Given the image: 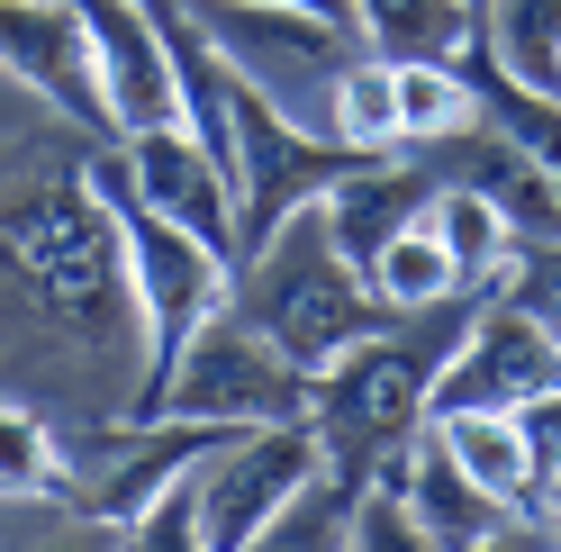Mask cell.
Masks as SVG:
<instances>
[{
    "label": "cell",
    "instance_id": "obj_17",
    "mask_svg": "<svg viewBox=\"0 0 561 552\" xmlns=\"http://www.w3.org/2000/svg\"><path fill=\"white\" fill-rule=\"evenodd\" d=\"M471 37L516 82L561 91V0H471Z\"/></svg>",
    "mask_w": 561,
    "mask_h": 552
},
{
    "label": "cell",
    "instance_id": "obj_3",
    "mask_svg": "<svg viewBox=\"0 0 561 552\" xmlns=\"http://www.w3.org/2000/svg\"><path fill=\"white\" fill-rule=\"evenodd\" d=\"M227 308H236L244 326H263L299 371L335 363L354 335L380 326V299L363 290V272L335 254V235H327V218H318V199H308V209H290L254 254H236V263H227Z\"/></svg>",
    "mask_w": 561,
    "mask_h": 552
},
{
    "label": "cell",
    "instance_id": "obj_1",
    "mask_svg": "<svg viewBox=\"0 0 561 552\" xmlns=\"http://www.w3.org/2000/svg\"><path fill=\"white\" fill-rule=\"evenodd\" d=\"M146 326L118 263L110 199L91 191L82 154L55 136H0V381L27 407L127 417Z\"/></svg>",
    "mask_w": 561,
    "mask_h": 552
},
{
    "label": "cell",
    "instance_id": "obj_4",
    "mask_svg": "<svg viewBox=\"0 0 561 552\" xmlns=\"http://www.w3.org/2000/svg\"><path fill=\"white\" fill-rule=\"evenodd\" d=\"M82 172H91V191L110 199L118 263H127V290H136V326H146V371H136V399H127V417H136V407L154 399V381L172 371V354H182V335L208 318V308H227V254L208 245V235L172 227L163 209H146V199L127 191L110 136L82 154Z\"/></svg>",
    "mask_w": 561,
    "mask_h": 552
},
{
    "label": "cell",
    "instance_id": "obj_8",
    "mask_svg": "<svg viewBox=\"0 0 561 552\" xmlns=\"http://www.w3.org/2000/svg\"><path fill=\"white\" fill-rule=\"evenodd\" d=\"M227 118H236V154H227V172H236V254H254L290 209H308L327 182H344V172L363 163L354 146L299 127L290 110H272V100L244 91V82H236V110Z\"/></svg>",
    "mask_w": 561,
    "mask_h": 552
},
{
    "label": "cell",
    "instance_id": "obj_2",
    "mask_svg": "<svg viewBox=\"0 0 561 552\" xmlns=\"http://www.w3.org/2000/svg\"><path fill=\"white\" fill-rule=\"evenodd\" d=\"M489 290H453L435 308H408V318H380L371 335H354L335 363L308 371V407L299 417L318 426V453L344 490H363V480L399 453V444L426 426V390H435V363L462 344L471 308Z\"/></svg>",
    "mask_w": 561,
    "mask_h": 552
},
{
    "label": "cell",
    "instance_id": "obj_18",
    "mask_svg": "<svg viewBox=\"0 0 561 552\" xmlns=\"http://www.w3.org/2000/svg\"><path fill=\"white\" fill-rule=\"evenodd\" d=\"M363 290L380 299V318H408V308H435V299H453L462 290V272H453V254H444V235L426 227V218H408L390 245H380L371 263H363Z\"/></svg>",
    "mask_w": 561,
    "mask_h": 552
},
{
    "label": "cell",
    "instance_id": "obj_7",
    "mask_svg": "<svg viewBox=\"0 0 561 552\" xmlns=\"http://www.w3.org/2000/svg\"><path fill=\"white\" fill-rule=\"evenodd\" d=\"M318 426L308 417H263V426H227L199 453V543L208 552H254L272 534V516L299 498V480H318Z\"/></svg>",
    "mask_w": 561,
    "mask_h": 552
},
{
    "label": "cell",
    "instance_id": "obj_19",
    "mask_svg": "<svg viewBox=\"0 0 561 552\" xmlns=\"http://www.w3.org/2000/svg\"><path fill=\"white\" fill-rule=\"evenodd\" d=\"M426 227L444 235L453 272H462V290H499V272H507V254H516V235H507V218L489 209L471 182H435V191H426Z\"/></svg>",
    "mask_w": 561,
    "mask_h": 552
},
{
    "label": "cell",
    "instance_id": "obj_13",
    "mask_svg": "<svg viewBox=\"0 0 561 552\" xmlns=\"http://www.w3.org/2000/svg\"><path fill=\"white\" fill-rule=\"evenodd\" d=\"M118 146V172H127V191L146 199V209H163L172 227H191L208 235L227 263H236V182H227V163L199 146L191 127H154V136H110Z\"/></svg>",
    "mask_w": 561,
    "mask_h": 552
},
{
    "label": "cell",
    "instance_id": "obj_22",
    "mask_svg": "<svg viewBox=\"0 0 561 552\" xmlns=\"http://www.w3.org/2000/svg\"><path fill=\"white\" fill-rule=\"evenodd\" d=\"M354 27L371 55H453L471 37V0H354Z\"/></svg>",
    "mask_w": 561,
    "mask_h": 552
},
{
    "label": "cell",
    "instance_id": "obj_14",
    "mask_svg": "<svg viewBox=\"0 0 561 552\" xmlns=\"http://www.w3.org/2000/svg\"><path fill=\"white\" fill-rule=\"evenodd\" d=\"M380 480H399V498H408V516H416V534H426V543H453V552H471V543H499V534H525V526H535V516H516L507 498H489L480 480L435 444V426H416L399 453L380 462Z\"/></svg>",
    "mask_w": 561,
    "mask_h": 552
},
{
    "label": "cell",
    "instance_id": "obj_16",
    "mask_svg": "<svg viewBox=\"0 0 561 552\" xmlns=\"http://www.w3.org/2000/svg\"><path fill=\"white\" fill-rule=\"evenodd\" d=\"M435 444L462 462L489 498H507L516 516H535V462H525V435H516V407H435Z\"/></svg>",
    "mask_w": 561,
    "mask_h": 552
},
{
    "label": "cell",
    "instance_id": "obj_12",
    "mask_svg": "<svg viewBox=\"0 0 561 552\" xmlns=\"http://www.w3.org/2000/svg\"><path fill=\"white\" fill-rule=\"evenodd\" d=\"M416 163H426L435 182H471L489 209L507 218V235H516V245H552V235H561V172H552L535 146H516L507 127H489L480 110L453 127V136L416 146Z\"/></svg>",
    "mask_w": 561,
    "mask_h": 552
},
{
    "label": "cell",
    "instance_id": "obj_11",
    "mask_svg": "<svg viewBox=\"0 0 561 552\" xmlns=\"http://www.w3.org/2000/svg\"><path fill=\"white\" fill-rule=\"evenodd\" d=\"M82 37H91V73H100V118L110 136H154L182 127V91H172V55L154 27V0H73Z\"/></svg>",
    "mask_w": 561,
    "mask_h": 552
},
{
    "label": "cell",
    "instance_id": "obj_9",
    "mask_svg": "<svg viewBox=\"0 0 561 552\" xmlns=\"http://www.w3.org/2000/svg\"><path fill=\"white\" fill-rule=\"evenodd\" d=\"M0 82L19 100H37V118H55L64 136H110L73 0H0Z\"/></svg>",
    "mask_w": 561,
    "mask_h": 552
},
{
    "label": "cell",
    "instance_id": "obj_21",
    "mask_svg": "<svg viewBox=\"0 0 561 552\" xmlns=\"http://www.w3.org/2000/svg\"><path fill=\"white\" fill-rule=\"evenodd\" d=\"M327 136L354 154H399V118H390V55L354 46L344 55V73L327 91Z\"/></svg>",
    "mask_w": 561,
    "mask_h": 552
},
{
    "label": "cell",
    "instance_id": "obj_20",
    "mask_svg": "<svg viewBox=\"0 0 561 552\" xmlns=\"http://www.w3.org/2000/svg\"><path fill=\"white\" fill-rule=\"evenodd\" d=\"M390 118H399V154L435 146L471 118V82L453 73V55H399L390 64Z\"/></svg>",
    "mask_w": 561,
    "mask_h": 552
},
{
    "label": "cell",
    "instance_id": "obj_15",
    "mask_svg": "<svg viewBox=\"0 0 561 552\" xmlns=\"http://www.w3.org/2000/svg\"><path fill=\"white\" fill-rule=\"evenodd\" d=\"M426 191H435V172L416 163V154H363L344 182L318 191V218H327V235H335V254L363 272L408 218H426Z\"/></svg>",
    "mask_w": 561,
    "mask_h": 552
},
{
    "label": "cell",
    "instance_id": "obj_5",
    "mask_svg": "<svg viewBox=\"0 0 561 552\" xmlns=\"http://www.w3.org/2000/svg\"><path fill=\"white\" fill-rule=\"evenodd\" d=\"M308 407V371L280 354L263 326H244L236 308H208L182 335L172 371L154 381V399L136 417H182V426H263V417H299Z\"/></svg>",
    "mask_w": 561,
    "mask_h": 552
},
{
    "label": "cell",
    "instance_id": "obj_23",
    "mask_svg": "<svg viewBox=\"0 0 561 552\" xmlns=\"http://www.w3.org/2000/svg\"><path fill=\"white\" fill-rule=\"evenodd\" d=\"M0 498H64V435L46 407L0 390Z\"/></svg>",
    "mask_w": 561,
    "mask_h": 552
},
{
    "label": "cell",
    "instance_id": "obj_10",
    "mask_svg": "<svg viewBox=\"0 0 561 552\" xmlns=\"http://www.w3.org/2000/svg\"><path fill=\"white\" fill-rule=\"evenodd\" d=\"M552 381H561V344H552L535 318H525L507 290H489V299L471 308L462 344L435 363L426 417H435V407H525V399L552 390Z\"/></svg>",
    "mask_w": 561,
    "mask_h": 552
},
{
    "label": "cell",
    "instance_id": "obj_6",
    "mask_svg": "<svg viewBox=\"0 0 561 552\" xmlns=\"http://www.w3.org/2000/svg\"><path fill=\"white\" fill-rule=\"evenodd\" d=\"M191 19L208 27V46L236 64L244 91H263L272 110H290L299 127L327 136V91L344 73V55L363 46L344 19L290 10V0H191Z\"/></svg>",
    "mask_w": 561,
    "mask_h": 552
}]
</instances>
